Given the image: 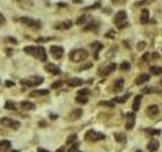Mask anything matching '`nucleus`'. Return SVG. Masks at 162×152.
<instances>
[{"instance_id":"f257e3e1","label":"nucleus","mask_w":162,"mask_h":152,"mask_svg":"<svg viewBox=\"0 0 162 152\" xmlns=\"http://www.w3.org/2000/svg\"><path fill=\"white\" fill-rule=\"evenodd\" d=\"M23 51L26 52V54L32 55L35 58H37L40 61H45L47 60V53H46V50L43 47H33V46H29L26 47L23 49Z\"/></svg>"},{"instance_id":"f03ea898","label":"nucleus","mask_w":162,"mask_h":152,"mask_svg":"<svg viewBox=\"0 0 162 152\" xmlns=\"http://www.w3.org/2000/svg\"><path fill=\"white\" fill-rule=\"evenodd\" d=\"M70 60L72 62H75V63H79V62H82L84 61L86 58L88 57V52L86 51L85 49H77V50H73L71 52L70 55Z\"/></svg>"},{"instance_id":"7ed1b4c3","label":"nucleus","mask_w":162,"mask_h":152,"mask_svg":"<svg viewBox=\"0 0 162 152\" xmlns=\"http://www.w3.org/2000/svg\"><path fill=\"white\" fill-rule=\"evenodd\" d=\"M114 21L119 29H122L127 26L128 21H127V13H126V11H124V10H120L119 12H117Z\"/></svg>"},{"instance_id":"20e7f679","label":"nucleus","mask_w":162,"mask_h":152,"mask_svg":"<svg viewBox=\"0 0 162 152\" xmlns=\"http://www.w3.org/2000/svg\"><path fill=\"white\" fill-rule=\"evenodd\" d=\"M43 82H44V78L41 76H32L30 77V78L20 80V84L26 85V86H29V87L38 86V85H40L41 83H43Z\"/></svg>"},{"instance_id":"39448f33","label":"nucleus","mask_w":162,"mask_h":152,"mask_svg":"<svg viewBox=\"0 0 162 152\" xmlns=\"http://www.w3.org/2000/svg\"><path fill=\"white\" fill-rule=\"evenodd\" d=\"M104 139H105L104 134L100 133V132H96L94 130H89L85 134V140L91 141V142H96V141L104 140Z\"/></svg>"},{"instance_id":"423d86ee","label":"nucleus","mask_w":162,"mask_h":152,"mask_svg":"<svg viewBox=\"0 0 162 152\" xmlns=\"http://www.w3.org/2000/svg\"><path fill=\"white\" fill-rule=\"evenodd\" d=\"M0 124L2 126L6 127V128H10L13 130H17L20 127V123L16 120H13L11 118H2L0 120Z\"/></svg>"},{"instance_id":"0eeeda50","label":"nucleus","mask_w":162,"mask_h":152,"mask_svg":"<svg viewBox=\"0 0 162 152\" xmlns=\"http://www.w3.org/2000/svg\"><path fill=\"white\" fill-rule=\"evenodd\" d=\"M50 53H51L54 59L59 60L64 55V49L63 47H60V46H51V48H50Z\"/></svg>"},{"instance_id":"6e6552de","label":"nucleus","mask_w":162,"mask_h":152,"mask_svg":"<svg viewBox=\"0 0 162 152\" xmlns=\"http://www.w3.org/2000/svg\"><path fill=\"white\" fill-rule=\"evenodd\" d=\"M19 21H20L22 24H24V26H27L30 27H36V29H38V27L41 26L40 21L35 20V19H32L30 17H26V16H22V17H20L19 18Z\"/></svg>"},{"instance_id":"1a4fd4ad","label":"nucleus","mask_w":162,"mask_h":152,"mask_svg":"<svg viewBox=\"0 0 162 152\" xmlns=\"http://www.w3.org/2000/svg\"><path fill=\"white\" fill-rule=\"evenodd\" d=\"M127 122H126L125 128L126 130H132L135 126V122H136V115L134 113H127Z\"/></svg>"},{"instance_id":"9d476101","label":"nucleus","mask_w":162,"mask_h":152,"mask_svg":"<svg viewBox=\"0 0 162 152\" xmlns=\"http://www.w3.org/2000/svg\"><path fill=\"white\" fill-rule=\"evenodd\" d=\"M116 69H117V64H116V63H111V64L107 65V67L99 69V70H98V75L107 76V75H108V74H111V72H114Z\"/></svg>"},{"instance_id":"9b49d317","label":"nucleus","mask_w":162,"mask_h":152,"mask_svg":"<svg viewBox=\"0 0 162 152\" xmlns=\"http://www.w3.org/2000/svg\"><path fill=\"white\" fill-rule=\"evenodd\" d=\"M45 70H46L47 72H49V73L54 74V75H58V74L61 73V69L58 67L57 65L52 64V63H51V64L46 65V67H45Z\"/></svg>"},{"instance_id":"f8f14e48","label":"nucleus","mask_w":162,"mask_h":152,"mask_svg":"<svg viewBox=\"0 0 162 152\" xmlns=\"http://www.w3.org/2000/svg\"><path fill=\"white\" fill-rule=\"evenodd\" d=\"M90 47L93 49V55H94V59L97 60L98 59V53L101 51V49L103 48L102 44H100L99 42H94L93 44H91Z\"/></svg>"},{"instance_id":"ddd939ff","label":"nucleus","mask_w":162,"mask_h":152,"mask_svg":"<svg viewBox=\"0 0 162 152\" xmlns=\"http://www.w3.org/2000/svg\"><path fill=\"white\" fill-rule=\"evenodd\" d=\"M66 83L67 85H69V86L71 87H77L83 84V80L80 78H77V77H74V78H70L69 80H67Z\"/></svg>"},{"instance_id":"4468645a","label":"nucleus","mask_w":162,"mask_h":152,"mask_svg":"<svg viewBox=\"0 0 162 152\" xmlns=\"http://www.w3.org/2000/svg\"><path fill=\"white\" fill-rule=\"evenodd\" d=\"M146 113L150 117H156L159 113V107L158 106H156V104H152V106H149L147 107Z\"/></svg>"},{"instance_id":"2eb2a0df","label":"nucleus","mask_w":162,"mask_h":152,"mask_svg":"<svg viewBox=\"0 0 162 152\" xmlns=\"http://www.w3.org/2000/svg\"><path fill=\"white\" fill-rule=\"evenodd\" d=\"M149 79H150V76L148 75L147 73H142L141 75H139V76L136 78L135 83H136L137 85H142L143 83H145V82L149 81Z\"/></svg>"},{"instance_id":"dca6fc26","label":"nucleus","mask_w":162,"mask_h":152,"mask_svg":"<svg viewBox=\"0 0 162 152\" xmlns=\"http://www.w3.org/2000/svg\"><path fill=\"white\" fill-rule=\"evenodd\" d=\"M11 149V143L8 140L0 141V152H8Z\"/></svg>"},{"instance_id":"f3484780","label":"nucleus","mask_w":162,"mask_h":152,"mask_svg":"<svg viewBox=\"0 0 162 152\" xmlns=\"http://www.w3.org/2000/svg\"><path fill=\"white\" fill-rule=\"evenodd\" d=\"M47 95H49L48 89H36L30 93V98H38V96H43Z\"/></svg>"},{"instance_id":"a211bd4d","label":"nucleus","mask_w":162,"mask_h":152,"mask_svg":"<svg viewBox=\"0 0 162 152\" xmlns=\"http://www.w3.org/2000/svg\"><path fill=\"white\" fill-rule=\"evenodd\" d=\"M147 148H148V150H149L150 152L157 151L158 148H159V141L156 140V139H152L149 143H148Z\"/></svg>"},{"instance_id":"6ab92c4d","label":"nucleus","mask_w":162,"mask_h":152,"mask_svg":"<svg viewBox=\"0 0 162 152\" xmlns=\"http://www.w3.org/2000/svg\"><path fill=\"white\" fill-rule=\"evenodd\" d=\"M20 107L24 110H36L35 104L30 103L29 101H22L20 103Z\"/></svg>"},{"instance_id":"aec40b11","label":"nucleus","mask_w":162,"mask_h":152,"mask_svg":"<svg viewBox=\"0 0 162 152\" xmlns=\"http://www.w3.org/2000/svg\"><path fill=\"white\" fill-rule=\"evenodd\" d=\"M142 98H143V96H142L141 95L135 96V98H134V101H133V106H132L134 112H138L139 109H140Z\"/></svg>"},{"instance_id":"412c9836","label":"nucleus","mask_w":162,"mask_h":152,"mask_svg":"<svg viewBox=\"0 0 162 152\" xmlns=\"http://www.w3.org/2000/svg\"><path fill=\"white\" fill-rule=\"evenodd\" d=\"M149 21V11L146 8L142 9L141 11V16H140V23L142 24H146Z\"/></svg>"},{"instance_id":"4be33fe9","label":"nucleus","mask_w":162,"mask_h":152,"mask_svg":"<svg viewBox=\"0 0 162 152\" xmlns=\"http://www.w3.org/2000/svg\"><path fill=\"white\" fill-rule=\"evenodd\" d=\"M83 114V110L81 109H76L74 110L73 112H71L70 116H69V118H70L71 121H76L78 120L79 118H81V116Z\"/></svg>"},{"instance_id":"5701e85b","label":"nucleus","mask_w":162,"mask_h":152,"mask_svg":"<svg viewBox=\"0 0 162 152\" xmlns=\"http://www.w3.org/2000/svg\"><path fill=\"white\" fill-rule=\"evenodd\" d=\"M124 79H118L116 82H114V92H120V91L123 90V88H124Z\"/></svg>"},{"instance_id":"b1692460","label":"nucleus","mask_w":162,"mask_h":152,"mask_svg":"<svg viewBox=\"0 0 162 152\" xmlns=\"http://www.w3.org/2000/svg\"><path fill=\"white\" fill-rule=\"evenodd\" d=\"M72 26V21L71 20H65L63 23H59V26H56V29H68Z\"/></svg>"},{"instance_id":"393cba45","label":"nucleus","mask_w":162,"mask_h":152,"mask_svg":"<svg viewBox=\"0 0 162 152\" xmlns=\"http://www.w3.org/2000/svg\"><path fill=\"white\" fill-rule=\"evenodd\" d=\"M129 96H131V93H128V95H125L123 96H119V98H114L113 101H114V103H119V104H124L126 101H128Z\"/></svg>"},{"instance_id":"a878e982","label":"nucleus","mask_w":162,"mask_h":152,"mask_svg":"<svg viewBox=\"0 0 162 152\" xmlns=\"http://www.w3.org/2000/svg\"><path fill=\"white\" fill-rule=\"evenodd\" d=\"M149 71L153 75H160L162 74V67H158V66H152L149 68Z\"/></svg>"},{"instance_id":"bb28decb","label":"nucleus","mask_w":162,"mask_h":152,"mask_svg":"<svg viewBox=\"0 0 162 152\" xmlns=\"http://www.w3.org/2000/svg\"><path fill=\"white\" fill-rule=\"evenodd\" d=\"M97 27H98V24L95 21H91L89 23L87 26L84 27V30H96Z\"/></svg>"},{"instance_id":"cd10ccee","label":"nucleus","mask_w":162,"mask_h":152,"mask_svg":"<svg viewBox=\"0 0 162 152\" xmlns=\"http://www.w3.org/2000/svg\"><path fill=\"white\" fill-rule=\"evenodd\" d=\"M75 101H77L78 104H85L88 101V98L87 96H83V95H77V98H75Z\"/></svg>"},{"instance_id":"c85d7f7f","label":"nucleus","mask_w":162,"mask_h":152,"mask_svg":"<svg viewBox=\"0 0 162 152\" xmlns=\"http://www.w3.org/2000/svg\"><path fill=\"white\" fill-rule=\"evenodd\" d=\"M76 140H77V135H76V134H72V135H70V136H69L68 138H67L66 144H67V145L73 144V143H74Z\"/></svg>"},{"instance_id":"c756f323","label":"nucleus","mask_w":162,"mask_h":152,"mask_svg":"<svg viewBox=\"0 0 162 152\" xmlns=\"http://www.w3.org/2000/svg\"><path fill=\"white\" fill-rule=\"evenodd\" d=\"M114 138H116V141L118 142H123V141L126 140V135L124 133H116L114 134Z\"/></svg>"},{"instance_id":"7c9ffc66","label":"nucleus","mask_w":162,"mask_h":152,"mask_svg":"<svg viewBox=\"0 0 162 152\" xmlns=\"http://www.w3.org/2000/svg\"><path fill=\"white\" fill-rule=\"evenodd\" d=\"M4 107H5V109H6V110H15V109H16L15 104L13 103V101H9L5 103Z\"/></svg>"},{"instance_id":"2f4dec72","label":"nucleus","mask_w":162,"mask_h":152,"mask_svg":"<svg viewBox=\"0 0 162 152\" xmlns=\"http://www.w3.org/2000/svg\"><path fill=\"white\" fill-rule=\"evenodd\" d=\"M130 68H131V65H130L129 62H127V61H125V62H122L121 65H120V69H121V70H124V71L129 70Z\"/></svg>"},{"instance_id":"473e14b6","label":"nucleus","mask_w":162,"mask_h":152,"mask_svg":"<svg viewBox=\"0 0 162 152\" xmlns=\"http://www.w3.org/2000/svg\"><path fill=\"white\" fill-rule=\"evenodd\" d=\"M78 147H79V142H76V143L74 142L73 144L70 146V148L68 149V151L67 152H77Z\"/></svg>"},{"instance_id":"72a5a7b5","label":"nucleus","mask_w":162,"mask_h":152,"mask_svg":"<svg viewBox=\"0 0 162 152\" xmlns=\"http://www.w3.org/2000/svg\"><path fill=\"white\" fill-rule=\"evenodd\" d=\"M86 19H87V17H86V15H81L79 18L76 20V24H78V26H81V24H84L86 23Z\"/></svg>"},{"instance_id":"f704fd0d","label":"nucleus","mask_w":162,"mask_h":152,"mask_svg":"<svg viewBox=\"0 0 162 152\" xmlns=\"http://www.w3.org/2000/svg\"><path fill=\"white\" fill-rule=\"evenodd\" d=\"M89 93H90V91L87 88H83V89H80L79 91L77 92V95H83V96H87Z\"/></svg>"},{"instance_id":"c9c22d12","label":"nucleus","mask_w":162,"mask_h":152,"mask_svg":"<svg viewBox=\"0 0 162 152\" xmlns=\"http://www.w3.org/2000/svg\"><path fill=\"white\" fill-rule=\"evenodd\" d=\"M62 84H63V82L61 81V80H58V81H56L54 83L51 84V88H53V89H57V88L62 86Z\"/></svg>"},{"instance_id":"e433bc0d","label":"nucleus","mask_w":162,"mask_h":152,"mask_svg":"<svg viewBox=\"0 0 162 152\" xmlns=\"http://www.w3.org/2000/svg\"><path fill=\"white\" fill-rule=\"evenodd\" d=\"M146 132L147 133H149L150 135H159L161 133L160 130H156V129H147Z\"/></svg>"},{"instance_id":"4c0bfd02","label":"nucleus","mask_w":162,"mask_h":152,"mask_svg":"<svg viewBox=\"0 0 162 152\" xmlns=\"http://www.w3.org/2000/svg\"><path fill=\"white\" fill-rule=\"evenodd\" d=\"M98 104H101V106L108 107H114V101H100Z\"/></svg>"},{"instance_id":"58836bf2","label":"nucleus","mask_w":162,"mask_h":152,"mask_svg":"<svg viewBox=\"0 0 162 152\" xmlns=\"http://www.w3.org/2000/svg\"><path fill=\"white\" fill-rule=\"evenodd\" d=\"M114 36H116V33H114V29L108 30L107 34H105V37H107V38H111V39H114Z\"/></svg>"},{"instance_id":"ea45409f","label":"nucleus","mask_w":162,"mask_h":152,"mask_svg":"<svg viewBox=\"0 0 162 152\" xmlns=\"http://www.w3.org/2000/svg\"><path fill=\"white\" fill-rule=\"evenodd\" d=\"M146 45H147L146 42H140L138 44V46H137V49H138V51H142L146 47Z\"/></svg>"},{"instance_id":"a19ab883","label":"nucleus","mask_w":162,"mask_h":152,"mask_svg":"<svg viewBox=\"0 0 162 152\" xmlns=\"http://www.w3.org/2000/svg\"><path fill=\"white\" fill-rule=\"evenodd\" d=\"M153 88H151V87H145V88H143L142 89V92L143 93H150V92H153Z\"/></svg>"},{"instance_id":"79ce46f5","label":"nucleus","mask_w":162,"mask_h":152,"mask_svg":"<svg viewBox=\"0 0 162 152\" xmlns=\"http://www.w3.org/2000/svg\"><path fill=\"white\" fill-rule=\"evenodd\" d=\"M6 23V19H5L4 15L2 14V13H0V26H2V24H4Z\"/></svg>"},{"instance_id":"37998d69","label":"nucleus","mask_w":162,"mask_h":152,"mask_svg":"<svg viewBox=\"0 0 162 152\" xmlns=\"http://www.w3.org/2000/svg\"><path fill=\"white\" fill-rule=\"evenodd\" d=\"M151 58V55H150L149 53H145L143 56H142V59H143L144 61H148Z\"/></svg>"},{"instance_id":"c03bdc74","label":"nucleus","mask_w":162,"mask_h":152,"mask_svg":"<svg viewBox=\"0 0 162 152\" xmlns=\"http://www.w3.org/2000/svg\"><path fill=\"white\" fill-rule=\"evenodd\" d=\"M14 82H12V81H9V80H7L6 82H5V86H7V87H10V86H14Z\"/></svg>"},{"instance_id":"a18cd8bd","label":"nucleus","mask_w":162,"mask_h":152,"mask_svg":"<svg viewBox=\"0 0 162 152\" xmlns=\"http://www.w3.org/2000/svg\"><path fill=\"white\" fill-rule=\"evenodd\" d=\"M6 40H8V42H10L12 44H17V42H16V40L14 38H7Z\"/></svg>"},{"instance_id":"49530a36","label":"nucleus","mask_w":162,"mask_h":152,"mask_svg":"<svg viewBox=\"0 0 162 152\" xmlns=\"http://www.w3.org/2000/svg\"><path fill=\"white\" fill-rule=\"evenodd\" d=\"M96 7H99V3H96V4L92 5V6H89V7L86 8V9H95Z\"/></svg>"},{"instance_id":"de8ad7c7","label":"nucleus","mask_w":162,"mask_h":152,"mask_svg":"<svg viewBox=\"0 0 162 152\" xmlns=\"http://www.w3.org/2000/svg\"><path fill=\"white\" fill-rule=\"evenodd\" d=\"M48 40H49V39H46V38H40V39H38V40H37V42L38 43H40V42H48Z\"/></svg>"},{"instance_id":"09e8293b","label":"nucleus","mask_w":162,"mask_h":152,"mask_svg":"<svg viewBox=\"0 0 162 152\" xmlns=\"http://www.w3.org/2000/svg\"><path fill=\"white\" fill-rule=\"evenodd\" d=\"M91 67H92V63H87L86 66L82 67V69H88V68H91Z\"/></svg>"},{"instance_id":"8fccbe9b","label":"nucleus","mask_w":162,"mask_h":152,"mask_svg":"<svg viewBox=\"0 0 162 152\" xmlns=\"http://www.w3.org/2000/svg\"><path fill=\"white\" fill-rule=\"evenodd\" d=\"M38 152H50V151H48L47 149H45V148H39Z\"/></svg>"},{"instance_id":"3c124183","label":"nucleus","mask_w":162,"mask_h":152,"mask_svg":"<svg viewBox=\"0 0 162 152\" xmlns=\"http://www.w3.org/2000/svg\"><path fill=\"white\" fill-rule=\"evenodd\" d=\"M56 152H65V147H61L59 149H57Z\"/></svg>"},{"instance_id":"603ef678","label":"nucleus","mask_w":162,"mask_h":152,"mask_svg":"<svg viewBox=\"0 0 162 152\" xmlns=\"http://www.w3.org/2000/svg\"><path fill=\"white\" fill-rule=\"evenodd\" d=\"M155 0H143V3H152Z\"/></svg>"},{"instance_id":"864d4df0","label":"nucleus","mask_w":162,"mask_h":152,"mask_svg":"<svg viewBox=\"0 0 162 152\" xmlns=\"http://www.w3.org/2000/svg\"><path fill=\"white\" fill-rule=\"evenodd\" d=\"M152 56H153V58H154V59H158V58L160 57V55H158L157 53H153Z\"/></svg>"},{"instance_id":"5fc2aeb1","label":"nucleus","mask_w":162,"mask_h":152,"mask_svg":"<svg viewBox=\"0 0 162 152\" xmlns=\"http://www.w3.org/2000/svg\"><path fill=\"white\" fill-rule=\"evenodd\" d=\"M58 116L57 115H50V119H52V120H54V119H57Z\"/></svg>"},{"instance_id":"6e6d98bb","label":"nucleus","mask_w":162,"mask_h":152,"mask_svg":"<svg viewBox=\"0 0 162 152\" xmlns=\"http://www.w3.org/2000/svg\"><path fill=\"white\" fill-rule=\"evenodd\" d=\"M120 1H121V0H113V3L114 4H118V3H120Z\"/></svg>"},{"instance_id":"4d7b16f0","label":"nucleus","mask_w":162,"mask_h":152,"mask_svg":"<svg viewBox=\"0 0 162 152\" xmlns=\"http://www.w3.org/2000/svg\"><path fill=\"white\" fill-rule=\"evenodd\" d=\"M46 121H44V123H42V121H41V123H40V126L42 127V126H46V123H45Z\"/></svg>"},{"instance_id":"13d9d810","label":"nucleus","mask_w":162,"mask_h":152,"mask_svg":"<svg viewBox=\"0 0 162 152\" xmlns=\"http://www.w3.org/2000/svg\"><path fill=\"white\" fill-rule=\"evenodd\" d=\"M74 2H76V3H80L81 0H74Z\"/></svg>"},{"instance_id":"bf43d9fd","label":"nucleus","mask_w":162,"mask_h":152,"mask_svg":"<svg viewBox=\"0 0 162 152\" xmlns=\"http://www.w3.org/2000/svg\"><path fill=\"white\" fill-rule=\"evenodd\" d=\"M11 152H19V151H18V150H12Z\"/></svg>"},{"instance_id":"052dcab7","label":"nucleus","mask_w":162,"mask_h":152,"mask_svg":"<svg viewBox=\"0 0 162 152\" xmlns=\"http://www.w3.org/2000/svg\"><path fill=\"white\" fill-rule=\"evenodd\" d=\"M136 152H143V151H142V150H137Z\"/></svg>"},{"instance_id":"680f3d73","label":"nucleus","mask_w":162,"mask_h":152,"mask_svg":"<svg viewBox=\"0 0 162 152\" xmlns=\"http://www.w3.org/2000/svg\"><path fill=\"white\" fill-rule=\"evenodd\" d=\"M78 152H81V151H78Z\"/></svg>"}]
</instances>
